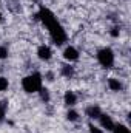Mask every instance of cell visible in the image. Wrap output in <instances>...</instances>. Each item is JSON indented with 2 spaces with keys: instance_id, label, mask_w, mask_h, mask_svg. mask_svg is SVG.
Segmentation results:
<instances>
[{
  "instance_id": "obj_1",
  "label": "cell",
  "mask_w": 131,
  "mask_h": 133,
  "mask_svg": "<svg viewBox=\"0 0 131 133\" xmlns=\"http://www.w3.org/2000/svg\"><path fill=\"white\" fill-rule=\"evenodd\" d=\"M37 19L48 28L51 40H53L57 46L63 45L66 42V39H68L66 31L63 30V26L59 23V20H57V17L53 14V11H49L48 8H40L39 12H37Z\"/></svg>"
},
{
  "instance_id": "obj_2",
  "label": "cell",
  "mask_w": 131,
  "mask_h": 133,
  "mask_svg": "<svg viewBox=\"0 0 131 133\" xmlns=\"http://www.w3.org/2000/svg\"><path fill=\"white\" fill-rule=\"evenodd\" d=\"M42 81L43 79L40 73H33L22 79V87L26 93H39V90L42 88Z\"/></svg>"
},
{
  "instance_id": "obj_3",
  "label": "cell",
  "mask_w": 131,
  "mask_h": 133,
  "mask_svg": "<svg viewBox=\"0 0 131 133\" xmlns=\"http://www.w3.org/2000/svg\"><path fill=\"white\" fill-rule=\"evenodd\" d=\"M97 61L103 68H111L114 65V51L111 48H100L97 51Z\"/></svg>"
},
{
  "instance_id": "obj_4",
  "label": "cell",
  "mask_w": 131,
  "mask_h": 133,
  "mask_svg": "<svg viewBox=\"0 0 131 133\" xmlns=\"http://www.w3.org/2000/svg\"><path fill=\"white\" fill-rule=\"evenodd\" d=\"M51 56H53V51H51V48L48 45H40L37 48V57L40 61H49Z\"/></svg>"
},
{
  "instance_id": "obj_5",
  "label": "cell",
  "mask_w": 131,
  "mask_h": 133,
  "mask_svg": "<svg viewBox=\"0 0 131 133\" xmlns=\"http://www.w3.org/2000/svg\"><path fill=\"white\" fill-rule=\"evenodd\" d=\"M99 121H100V125H102V129H105V130H108V132H111L113 129H114V121L111 119V116H108V115H105V113H102L100 116H99Z\"/></svg>"
},
{
  "instance_id": "obj_6",
  "label": "cell",
  "mask_w": 131,
  "mask_h": 133,
  "mask_svg": "<svg viewBox=\"0 0 131 133\" xmlns=\"http://www.w3.org/2000/svg\"><path fill=\"white\" fill-rule=\"evenodd\" d=\"M63 57H65L68 62L77 61V59H79V51H77L74 46H66L65 51H63Z\"/></svg>"
},
{
  "instance_id": "obj_7",
  "label": "cell",
  "mask_w": 131,
  "mask_h": 133,
  "mask_svg": "<svg viewBox=\"0 0 131 133\" xmlns=\"http://www.w3.org/2000/svg\"><path fill=\"white\" fill-rule=\"evenodd\" d=\"M85 113H86V116L90 119H99V116L102 115V110H100L99 105H88L86 110H85Z\"/></svg>"
},
{
  "instance_id": "obj_8",
  "label": "cell",
  "mask_w": 131,
  "mask_h": 133,
  "mask_svg": "<svg viewBox=\"0 0 131 133\" xmlns=\"http://www.w3.org/2000/svg\"><path fill=\"white\" fill-rule=\"evenodd\" d=\"M63 101H65V104L68 107H74L76 104H77V95L74 93V91H66L65 96H63Z\"/></svg>"
},
{
  "instance_id": "obj_9",
  "label": "cell",
  "mask_w": 131,
  "mask_h": 133,
  "mask_svg": "<svg viewBox=\"0 0 131 133\" xmlns=\"http://www.w3.org/2000/svg\"><path fill=\"white\" fill-rule=\"evenodd\" d=\"M108 87H110V90H113V91H120V90L123 88L122 82H120L119 79H116V77H110V79H108Z\"/></svg>"
},
{
  "instance_id": "obj_10",
  "label": "cell",
  "mask_w": 131,
  "mask_h": 133,
  "mask_svg": "<svg viewBox=\"0 0 131 133\" xmlns=\"http://www.w3.org/2000/svg\"><path fill=\"white\" fill-rule=\"evenodd\" d=\"M60 73H62V76H65V77H72V76H74V66H71L69 64H65V65H62Z\"/></svg>"
},
{
  "instance_id": "obj_11",
  "label": "cell",
  "mask_w": 131,
  "mask_h": 133,
  "mask_svg": "<svg viewBox=\"0 0 131 133\" xmlns=\"http://www.w3.org/2000/svg\"><path fill=\"white\" fill-rule=\"evenodd\" d=\"M113 133H131L130 129L127 127V125H123V124H117V125H114V129L111 130Z\"/></svg>"
},
{
  "instance_id": "obj_12",
  "label": "cell",
  "mask_w": 131,
  "mask_h": 133,
  "mask_svg": "<svg viewBox=\"0 0 131 133\" xmlns=\"http://www.w3.org/2000/svg\"><path fill=\"white\" fill-rule=\"evenodd\" d=\"M39 93H40V98H42V101L43 102H49V91H48V88H40L39 90Z\"/></svg>"
},
{
  "instance_id": "obj_13",
  "label": "cell",
  "mask_w": 131,
  "mask_h": 133,
  "mask_svg": "<svg viewBox=\"0 0 131 133\" xmlns=\"http://www.w3.org/2000/svg\"><path fill=\"white\" fill-rule=\"evenodd\" d=\"M66 119H68V121H77V119H79V113H77L76 110H68Z\"/></svg>"
},
{
  "instance_id": "obj_14",
  "label": "cell",
  "mask_w": 131,
  "mask_h": 133,
  "mask_svg": "<svg viewBox=\"0 0 131 133\" xmlns=\"http://www.w3.org/2000/svg\"><path fill=\"white\" fill-rule=\"evenodd\" d=\"M8 85H9L8 79H6V77H3V76H0V91H5V90L8 88Z\"/></svg>"
},
{
  "instance_id": "obj_15",
  "label": "cell",
  "mask_w": 131,
  "mask_h": 133,
  "mask_svg": "<svg viewBox=\"0 0 131 133\" xmlns=\"http://www.w3.org/2000/svg\"><path fill=\"white\" fill-rule=\"evenodd\" d=\"M5 111H6V102L2 101V102H0V122L5 119Z\"/></svg>"
},
{
  "instance_id": "obj_16",
  "label": "cell",
  "mask_w": 131,
  "mask_h": 133,
  "mask_svg": "<svg viewBox=\"0 0 131 133\" xmlns=\"http://www.w3.org/2000/svg\"><path fill=\"white\" fill-rule=\"evenodd\" d=\"M88 129H90V133H103V132H102V129L96 127L94 124H90V125H88Z\"/></svg>"
},
{
  "instance_id": "obj_17",
  "label": "cell",
  "mask_w": 131,
  "mask_h": 133,
  "mask_svg": "<svg viewBox=\"0 0 131 133\" xmlns=\"http://www.w3.org/2000/svg\"><path fill=\"white\" fill-rule=\"evenodd\" d=\"M8 57V50L5 46H0V59H6Z\"/></svg>"
},
{
  "instance_id": "obj_18",
  "label": "cell",
  "mask_w": 131,
  "mask_h": 133,
  "mask_svg": "<svg viewBox=\"0 0 131 133\" xmlns=\"http://www.w3.org/2000/svg\"><path fill=\"white\" fill-rule=\"evenodd\" d=\"M120 34V31H119V28H113V31H111V36L113 37H117Z\"/></svg>"
},
{
  "instance_id": "obj_19",
  "label": "cell",
  "mask_w": 131,
  "mask_h": 133,
  "mask_svg": "<svg viewBox=\"0 0 131 133\" xmlns=\"http://www.w3.org/2000/svg\"><path fill=\"white\" fill-rule=\"evenodd\" d=\"M2 20H3V16H2V12H0V23H2Z\"/></svg>"
},
{
  "instance_id": "obj_20",
  "label": "cell",
  "mask_w": 131,
  "mask_h": 133,
  "mask_svg": "<svg viewBox=\"0 0 131 133\" xmlns=\"http://www.w3.org/2000/svg\"><path fill=\"white\" fill-rule=\"evenodd\" d=\"M33 2H35V0H33Z\"/></svg>"
}]
</instances>
